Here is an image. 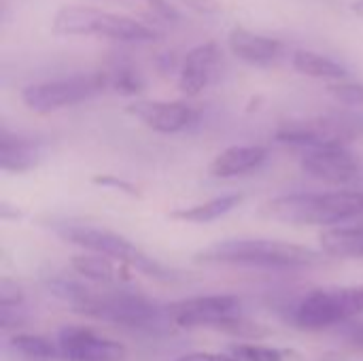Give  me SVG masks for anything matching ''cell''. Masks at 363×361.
Instances as JSON below:
<instances>
[{
  "mask_svg": "<svg viewBox=\"0 0 363 361\" xmlns=\"http://www.w3.org/2000/svg\"><path fill=\"white\" fill-rule=\"evenodd\" d=\"M53 296L62 298L74 313L115 323L128 330L160 334L170 330L172 321L168 317V306H160L145 296L128 291H94L77 283L53 281L49 283Z\"/></svg>",
  "mask_w": 363,
  "mask_h": 361,
  "instance_id": "obj_1",
  "label": "cell"
},
{
  "mask_svg": "<svg viewBox=\"0 0 363 361\" xmlns=\"http://www.w3.org/2000/svg\"><path fill=\"white\" fill-rule=\"evenodd\" d=\"M194 262L206 266H234L259 270H304L323 264L325 253L283 240L232 238L198 251L194 255Z\"/></svg>",
  "mask_w": 363,
  "mask_h": 361,
  "instance_id": "obj_2",
  "label": "cell"
},
{
  "mask_svg": "<svg viewBox=\"0 0 363 361\" xmlns=\"http://www.w3.org/2000/svg\"><path fill=\"white\" fill-rule=\"evenodd\" d=\"M363 213V191H317V194H285L268 200L262 215L287 226L338 228Z\"/></svg>",
  "mask_w": 363,
  "mask_h": 361,
  "instance_id": "obj_3",
  "label": "cell"
},
{
  "mask_svg": "<svg viewBox=\"0 0 363 361\" xmlns=\"http://www.w3.org/2000/svg\"><path fill=\"white\" fill-rule=\"evenodd\" d=\"M49 230L60 236L62 240L81 247L85 253H96L104 255L121 266L134 268L145 277L157 279V281H172L174 274L162 266L157 260L147 255L140 247H136L130 238L89 223H79V221H49Z\"/></svg>",
  "mask_w": 363,
  "mask_h": 361,
  "instance_id": "obj_4",
  "label": "cell"
},
{
  "mask_svg": "<svg viewBox=\"0 0 363 361\" xmlns=\"http://www.w3.org/2000/svg\"><path fill=\"white\" fill-rule=\"evenodd\" d=\"M51 28L64 36H94L113 43H147L157 38V32L143 21L85 4L60 6Z\"/></svg>",
  "mask_w": 363,
  "mask_h": 361,
  "instance_id": "obj_5",
  "label": "cell"
},
{
  "mask_svg": "<svg viewBox=\"0 0 363 361\" xmlns=\"http://www.w3.org/2000/svg\"><path fill=\"white\" fill-rule=\"evenodd\" d=\"M363 315V285L321 287L300 298L291 309V323L304 332L347 326Z\"/></svg>",
  "mask_w": 363,
  "mask_h": 361,
  "instance_id": "obj_6",
  "label": "cell"
},
{
  "mask_svg": "<svg viewBox=\"0 0 363 361\" xmlns=\"http://www.w3.org/2000/svg\"><path fill=\"white\" fill-rule=\"evenodd\" d=\"M111 85V77L106 72H81L53 81L30 83L21 89V102L38 113H55L68 106H77L100 96Z\"/></svg>",
  "mask_w": 363,
  "mask_h": 361,
  "instance_id": "obj_7",
  "label": "cell"
},
{
  "mask_svg": "<svg viewBox=\"0 0 363 361\" xmlns=\"http://www.w3.org/2000/svg\"><path fill=\"white\" fill-rule=\"evenodd\" d=\"M240 309L242 302L238 296H194L168 304V317L174 328H211L221 332L232 319L240 317Z\"/></svg>",
  "mask_w": 363,
  "mask_h": 361,
  "instance_id": "obj_8",
  "label": "cell"
},
{
  "mask_svg": "<svg viewBox=\"0 0 363 361\" xmlns=\"http://www.w3.org/2000/svg\"><path fill=\"white\" fill-rule=\"evenodd\" d=\"M300 168L315 181L332 187H347L359 177V162L345 145H330L302 151Z\"/></svg>",
  "mask_w": 363,
  "mask_h": 361,
  "instance_id": "obj_9",
  "label": "cell"
},
{
  "mask_svg": "<svg viewBox=\"0 0 363 361\" xmlns=\"http://www.w3.org/2000/svg\"><path fill=\"white\" fill-rule=\"evenodd\" d=\"M57 351L64 361H123L128 349L83 326H66L57 332Z\"/></svg>",
  "mask_w": 363,
  "mask_h": 361,
  "instance_id": "obj_10",
  "label": "cell"
},
{
  "mask_svg": "<svg viewBox=\"0 0 363 361\" xmlns=\"http://www.w3.org/2000/svg\"><path fill=\"white\" fill-rule=\"evenodd\" d=\"M125 113L157 134H179L198 123L200 111L183 100H136Z\"/></svg>",
  "mask_w": 363,
  "mask_h": 361,
  "instance_id": "obj_11",
  "label": "cell"
},
{
  "mask_svg": "<svg viewBox=\"0 0 363 361\" xmlns=\"http://www.w3.org/2000/svg\"><path fill=\"white\" fill-rule=\"evenodd\" d=\"M223 66V49L215 40L196 45L179 68V91L187 98H196L206 91L219 77Z\"/></svg>",
  "mask_w": 363,
  "mask_h": 361,
  "instance_id": "obj_12",
  "label": "cell"
},
{
  "mask_svg": "<svg viewBox=\"0 0 363 361\" xmlns=\"http://www.w3.org/2000/svg\"><path fill=\"white\" fill-rule=\"evenodd\" d=\"M270 157L264 145H232L223 149L208 166V174L215 179H236L257 172Z\"/></svg>",
  "mask_w": 363,
  "mask_h": 361,
  "instance_id": "obj_13",
  "label": "cell"
},
{
  "mask_svg": "<svg viewBox=\"0 0 363 361\" xmlns=\"http://www.w3.org/2000/svg\"><path fill=\"white\" fill-rule=\"evenodd\" d=\"M228 47L238 60L251 66H270L279 62L285 51V45L281 40L264 34H255L245 28H234L230 32Z\"/></svg>",
  "mask_w": 363,
  "mask_h": 361,
  "instance_id": "obj_14",
  "label": "cell"
},
{
  "mask_svg": "<svg viewBox=\"0 0 363 361\" xmlns=\"http://www.w3.org/2000/svg\"><path fill=\"white\" fill-rule=\"evenodd\" d=\"M45 145L38 138L0 130V168L4 172H28L38 166Z\"/></svg>",
  "mask_w": 363,
  "mask_h": 361,
  "instance_id": "obj_15",
  "label": "cell"
},
{
  "mask_svg": "<svg viewBox=\"0 0 363 361\" xmlns=\"http://www.w3.org/2000/svg\"><path fill=\"white\" fill-rule=\"evenodd\" d=\"M321 251L330 257L363 260V226H338L321 232Z\"/></svg>",
  "mask_w": 363,
  "mask_h": 361,
  "instance_id": "obj_16",
  "label": "cell"
},
{
  "mask_svg": "<svg viewBox=\"0 0 363 361\" xmlns=\"http://www.w3.org/2000/svg\"><path fill=\"white\" fill-rule=\"evenodd\" d=\"M291 66L304 74V77H313V79H323V81H345L349 79V70L345 64H340L338 60L317 53V51H308V49H298L291 55Z\"/></svg>",
  "mask_w": 363,
  "mask_h": 361,
  "instance_id": "obj_17",
  "label": "cell"
},
{
  "mask_svg": "<svg viewBox=\"0 0 363 361\" xmlns=\"http://www.w3.org/2000/svg\"><path fill=\"white\" fill-rule=\"evenodd\" d=\"M242 200H245L242 194H225V196H217V198H211V200L194 204V206L172 211L170 217L185 221V223H211V221H217V219L230 215L234 209H238L242 204Z\"/></svg>",
  "mask_w": 363,
  "mask_h": 361,
  "instance_id": "obj_18",
  "label": "cell"
},
{
  "mask_svg": "<svg viewBox=\"0 0 363 361\" xmlns=\"http://www.w3.org/2000/svg\"><path fill=\"white\" fill-rule=\"evenodd\" d=\"M72 270L77 274H81L83 279L91 281V283H100V285H117L128 281V277L121 272V264L104 257V255H96V253H79L72 257L70 262Z\"/></svg>",
  "mask_w": 363,
  "mask_h": 361,
  "instance_id": "obj_19",
  "label": "cell"
},
{
  "mask_svg": "<svg viewBox=\"0 0 363 361\" xmlns=\"http://www.w3.org/2000/svg\"><path fill=\"white\" fill-rule=\"evenodd\" d=\"M13 353L28 361H53L60 357L57 343H51L38 334H15L9 340Z\"/></svg>",
  "mask_w": 363,
  "mask_h": 361,
  "instance_id": "obj_20",
  "label": "cell"
},
{
  "mask_svg": "<svg viewBox=\"0 0 363 361\" xmlns=\"http://www.w3.org/2000/svg\"><path fill=\"white\" fill-rule=\"evenodd\" d=\"M228 353L238 361H285L289 357L287 351L274 349V347H264L255 343H238L230 345Z\"/></svg>",
  "mask_w": 363,
  "mask_h": 361,
  "instance_id": "obj_21",
  "label": "cell"
},
{
  "mask_svg": "<svg viewBox=\"0 0 363 361\" xmlns=\"http://www.w3.org/2000/svg\"><path fill=\"white\" fill-rule=\"evenodd\" d=\"M328 91L334 100L347 106H363V83L355 81H336L328 85Z\"/></svg>",
  "mask_w": 363,
  "mask_h": 361,
  "instance_id": "obj_22",
  "label": "cell"
},
{
  "mask_svg": "<svg viewBox=\"0 0 363 361\" xmlns=\"http://www.w3.org/2000/svg\"><path fill=\"white\" fill-rule=\"evenodd\" d=\"M0 306H23V291L17 283L9 279L0 281Z\"/></svg>",
  "mask_w": 363,
  "mask_h": 361,
  "instance_id": "obj_23",
  "label": "cell"
},
{
  "mask_svg": "<svg viewBox=\"0 0 363 361\" xmlns=\"http://www.w3.org/2000/svg\"><path fill=\"white\" fill-rule=\"evenodd\" d=\"M174 361H238L232 357L230 353H208V351H196V353H187L181 355Z\"/></svg>",
  "mask_w": 363,
  "mask_h": 361,
  "instance_id": "obj_24",
  "label": "cell"
},
{
  "mask_svg": "<svg viewBox=\"0 0 363 361\" xmlns=\"http://www.w3.org/2000/svg\"><path fill=\"white\" fill-rule=\"evenodd\" d=\"M94 183H98V185H111V187L121 189V191H125V194H130V196H138V191H136L134 185L125 183V181H119V179H113V177H96Z\"/></svg>",
  "mask_w": 363,
  "mask_h": 361,
  "instance_id": "obj_25",
  "label": "cell"
},
{
  "mask_svg": "<svg viewBox=\"0 0 363 361\" xmlns=\"http://www.w3.org/2000/svg\"><path fill=\"white\" fill-rule=\"evenodd\" d=\"M349 330H347V340L355 347H362L363 349V323H347Z\"/></svg>",
  "mask_w": 363,
  "mask_h": 361,
  "instance_id": "obj_26",
  "label": "cell"
},
{
  "mask_svg": "<svg viewBox=\"0 0 363 361\" xmlns=\"http://www.w3.org/2000/svg\"><path fill=\"white\" fill-rule=\"evenodd\" d=\"M353 11H355L359 17H363V0H355V2H353Z\"/></svg>",
  "mask_w": 363,
  "mask_h": 361,
  "instance_id": "obj_27",
  "label": "cell"
}]
</instances>
